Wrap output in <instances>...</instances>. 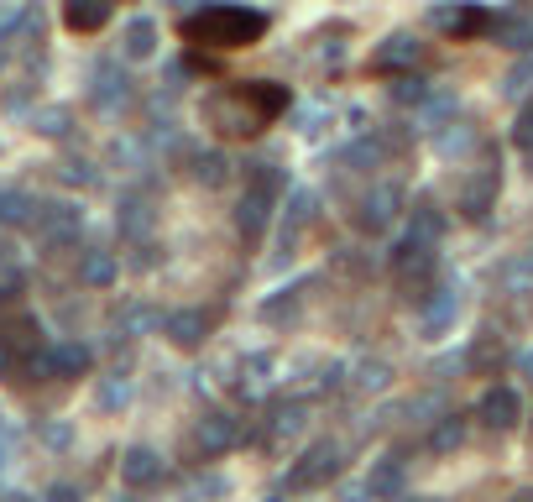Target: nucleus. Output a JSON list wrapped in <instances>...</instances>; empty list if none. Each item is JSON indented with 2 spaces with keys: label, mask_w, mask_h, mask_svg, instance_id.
<instances>
[{
  "label": "nucleus",
  "mask_w": 533,
  "mask_h": 502,
  "mask_svg": "<svg viewBox=\"0 0 533 502\" xmlns=\"http://www.w3.org/2000/svg\"><path fill=\"white\" fill-rule=\"evenodd\" d=\"M288 84L277 79H246V84H230L220 89V95H210V105H204V116H210V126L220 136H257L262 126H272L277 116L288 110Z\"/></svg>",
  "instance_id": "obj_1"
},
{
  "label": "nucleus",
  "mask_w": 533,
  "mask_h": 502,
  "mask_svg": "<svg viewBox=\"0 0 533 502\" xmlns=\"http://www.w3.org/2000/svg\"><path fill=\"white\" fill-rule=\"evenodd\" d=\"M183 37L199 42V48H220V53H236V48H257L267 37V11H251V6H204L194 16H183Z\"/></svg>",
  "instance_id": "obj_2"
},
{
  "label": "nucleus",
  "mask_w": 533,
  "mask_h": 502,
  "mask_svg": "<svg viewBox=\"0 0 533 502\" xmlns=\"http://www.w3.org/2000/svg\"><path fill=\"white\" fill-rule=\"evenodd\" d=\"M335 471H340V445H335V440H319V445H309V450L288 466L283 492H314V487H324V482H335Z\"/></svg>",
  "instance_id": "obj_3"
},
{
  "label": "nucleus",
  "mask_w": 533,
  "mask_h": 502,
  "mask_svg": "<svg viewBox=\"0 0 533 502\" xmlns=\"http://www.w3.org/2000/svg\"><path fill=\"white\" fill-rule=\"evenodd\" d=\"M27 225H32V231L48 241V246H68V241H79V231H84V210H79V204H68V199L37 204Z\"/></svg>",
  "instance_id": "obj_4"
},
{
  "label": "nucleus",
  "mask_w": 533,
  "mask_h": 502,
  "mask_svg": "<svg viewBox=\"0 0 533 502\" xmlns=\"http://www.w3.org/2000/svg\"><path fill=\"white\" fill-rule=\"evenodd\" d=\"M398 215H403V189H398V184H377V189H366V194H361V204H356V225H361V231H372V236H382Z\"/></svg>",
  "instance_id": "obj_5"
},
{
  "label": "nucleus",
  "mask_w": 533,
  "mask_h": 502,
  "mask_svg": "<svg viewBox=\"0 0 533 502\" xmlns=\"http://www.w3.org/2000/svg\"><path fill=\"white\" fill-rule=\"evenodd\" d=\"M419 58H424V42L413 37V32H392L387 42H377V53H372V68L377 74H413L419 68Z\"/></svg>",
  "instance_id": "obj_6"
},
{
  "label": "nucleus",
  "mask_w": 533,
  "mask_h": 502,
  "mask_svg": "<svg viewBox=\"0 0 533 502\" xmlns=\"http://www.w3.org/2000/svg\"><path fill=\"white\" fill-rule=\"evenodd\" d=\"M392 272H398L403 288H424V283L434 278V246L403 236L398 246H392Z\"/></svg>",
  "instance_id": "obj_7"
},
{
  "label": "nucleus",
  "mask_w": 533,
  "mask_h": 502,
  "mask_svg": "<svg viewBox=\"0 0 533 502\" xmlns=\"http://www.w3.org/2000/svg\"><path fill=\"white\" fill-rule=\"evenodd\" d=\"M194 445H199L204 461H215V455L236 450V445H241V419H236V414H204L199 429H194Z\"/></svg>",
  "instance_id": "obj_8"
},
{
  "label": "nucleus",
  "mask_w": 533,
  "mask_h": 502,
  "mask_svg": "<svg viewBox=\"0 0 533 502\" xmlns=\"http://www.w3.org/2000/svg\"><path fill=\"white\" fill-rule=\"evenodd\" d=\"M115 225H121V236H126V241H136V246H147V236H152V225H157V215H152V199H147L142 189H131V194H121V210H115Z\"/></svg>",
  "instance_id": "obj_9"
},
{
  "label": "nucleus",
  "mask_w": 533,
  "mask_h": 502,
  "mask_svg": "<svg viewBox=\"0 0 533 502\" xmlns=\"http://www.w3.org/2000/svg\"><path fill=\"white\" fill-rule=\"evenodd\" d=\"M476 419L486 429H513L523 419V398L513 393V387H486L481 403H476Z\"/></svg>",
  "instance_id": "obj_10"
},
{
  "label": "nucleus",
  "mask_w": 533,
  "mask_h": 502,
  "mask_svg": "<svg viewBox=\"0 0 533 502\" xmlns=\"http://www.w3.org/2000/svg\"><path fill=\"white\" fill-rule=\"evenodd\" d=\"M89 100H95L105 116H115L126 100H131V79L121 74V63H100L95 68V84H89Z\"/></svg>",
  "instance_id": "obj_11"
},
{
  "label": "nucleus",
  "mask_w": 533,
  "mask_h": 502,
  "mask_svg": "<svg viewBox=\"0 0 533 502\" xmlns=\"http://www.w3.org/2000/svg\"><path fill=\"white\" fill-rule=\"evenodd\" d=\"M319 220V194L314 189H293L288 194V220H283V251H293L304 241V231Z\"/></svg>",
  "instance_id": "obj_12"
},
{
  "label": "nucleus",
  "mask_w": 533,
  "mask_h": 502,
  "mask_svg": "<svg viewBox=\"0 0 533 502\" xmlns=\"http://www.w3.org/2000/svg\"><path fill=\"white\" fill-rule=\"evenodd\" d=\"M162 335H168L173 346L194 351V346H204V335H210V314L204 309H173L168 319H162Z\"/></svg>",
  "instance_id": "obj_13"
},
{
  "label": "nucleus",
  "mask_w": 533,
  "mask_h": 502,
  "mask_svg": "<svg viewBox=\"0 0 533 502\" xmlns=\"http://www.w3.org/2000/svg\"><path fill=\"white\" fill-rule=\"evenodd\" d=\"M121 482L126 487H157L162 482V455L157 450H147V445H131L126 455H121Z\"/></svg>",
  "instance_id": "obj_14"
},
{
  "label": "nucleus",
  "mask_w": 533,
  "mask_h": 502,
  "mask_svg": "<svg viewBox=\"0 0 533 502\" xmlns=\"http://www.w3.org/2000/svg\"><path fill=\"white\" fill-rule=\"evenodd\" d=\"M429 21H434L439 32H450V37H476V32L492 27V16L476 11V6H434Z\"/></svg>",
  "instance_id": "obj_15"
},
{
  "label": "nucleus",
  "mask_w": 533,
  "mask_h": 502,
  "mask_svg": "<svg viewBox=\"0 0 533 502\" xmlns=\"http://www.w3.org/2000/svg\"><path fill=\"white\" fill-rule=\"evenodd\" d=\"M403 487H408V476H403V461H398V455L377 461L372 476H366V497H372V502H398Z\"/></svg>",
  "instance_id": "obj_16"
},
{
  "label": "nucleus",
  "mask_w": 533,
  "mask_h": 502,
  "mask_svg": "<svg viewBox=\"0 0 533 502\" xmlns=\"http://www.w3.org/2000/svg\"><path fill=\"white\" fill-rule=\"evenodd\" d=\"M157 37H162V32H157L152 16H131L126 32H121V53H126L131 63H147V58L157 53Z\"/></svg>",
  "instance_id": "obj_17"
},
{
  "label": "nucleus",
  "mask_w": 533,
  "mask_h": 502,
  "mask_svg": "<svg viewBox=\"0 0 533 502\" xmlns=\"http://www.w3.org/2000/svg\"><path fill=\"white\" fill-rule=\"evenodd\" d=\"M115 11V0H63V21L68 32H100Z\"/></svg>",
  "instance_id": "obj_18"
},
{
  "label": "nucleus",
  "mask_w": 533,
  "mask_h": 502,
  "mask_svg": "<svg viewBox=\"0 0 533 502\" xmlns=\"http://www.w3.org/2000/svg\"><path fill=\"white\" fill-rule=\"evenodd\" d=\"M460 314V293L455 288H434V299H424V335H445Z\"/></svg>",
  "instance_id": "obj_19"
},
{
  "label": "nucleus",
  "mask_w": 533,
  "mask_h": 502,
  "mask_svg": "<svg viewBox=\"0 0 533 502\" xmlns=\"http://www.w3.org/2000/svg\"><path fill=\"white\" fill-rule=\"evenodd\" d=\"M48 356H53V377H84L89 361H95L84 340H58V346H48Z\"/></svg>",
  "instance_id": "obj_20"
},
{
  "label": "nucleus",
  "mask_w": 533,
  "mask_h": 502,
  "mask_svg": "<svg viewBox=\"0 0 533 502\" xmlns=\"http://www.w3.org/2000/svg\"><path fill=\"white\" fill-rule=\"evenodd\" d=\"M115 272H121L115 251L95 246V251H84V262H79V283H89V288H110V283H115Z\"/></svg>",
  "instance_id": "obj_21"
},
{
  "label": "nucleus",
  "mask_w": 533,
  "mask_h": 502,
  "mask_svg": "<svg viewBox=\"0 0 533 502\" xmlns=\"http://www.w3.org/2000/svg\"><path fill=\"white\" fill-rule=\"evenodd\" d=\"M492 199H497V173L486 168L481 178H471L466 194H460V210H466L471 220H486V210H492Z\"/></svg>",
  "instance_id": "obj_22"
},
{
  "label": "nucleus",
  "mask_w": 533,
  "mask_h": 502,
  "mask_svg": "<svg viewBox=\"0 0 533 502\" xmlns=\"http://www.w3.org/2000/svg\"><path fill=\"white\" fill-rule=\"evenodd\" d=\"M408 236H413V241H424V246H434L439 236H445V215H439V204H434V199H419V210H413Z\"/></svg>",
  "instance_id": "obj_23"
},
{
  "label": "nucleus",
  "mask_w": 533,
  "mask_h": 502,
  "mask_svg": "<svg viewBox=\"0 0 533 502\" xmlns=\"http://www.w3.org/2000/svg\"><path fill=\"white\" fill-rule=\"evenodd\" d=\"M68 126H74V110H68V105H42V110H32V131L48 136V142L68 136Z\"/></svg>",
  "instance_id": "obj_24"
},
{
  "label": "nucleus",
  "mask_w": 533,
  "mask_h": 502,
  "mask_svg": "<svg viewBox=\"0 0 533 502\" xmlns=\"http://www.w3.org/2000/svg\"><path fill=\"white\" fill-rule=\"evenodd\" d=\"M194 178L204 189H220L230 178V157L225 152H194Z\"/></svg>",
  "instance_id": "obj_25"
},
{
  "label": "nucleus",
  "mask_w": 533,
  "mask_h": 502,
  "mask_svg": "<svg viewBox=\"0 0 533 502\" xmlns=\"http://www.w3.org/2000/svg\"><path fill=\"white\" fill-rule=\"evenodd\" d=\"M37 210V199L32 194H21V189H0V225H27Z\"/></svg>",
  "instance_id": "obj_26"
},
{
  "label": "nucleus",
  "mask_w": 533,
  "mask_h": 502,
  "mask_svg": "<svg viewBox=\"0 0 533 502\" xmlns=\"http://www.w3.org/2000/svg\"><path fill=\"white\" fill-rule=\"evenodd\" d=\"M298 429H304V403H277L267 435H272V440H288V435H298Z\"/></svg>",
  "instance_id": "obj_27"
},
{
  "label": "nucleus",
  "mask_w": 533,
  "mask_h": 502,
  "mask_svg": "<svg viewBox=\"0 0 533 502\" xmlns=\"http://www.w3.org/2000/svg\"><path fill=\"white\" fill-rule=\"evenodd\" d=\"M304 288H309V283H298V288H288V293H277V299H267V304H262L267 325H283V319H293V314H298V299H304Z\"/></svg>",
  "instance_id": "obj_28"
},
{
  "label": "nucleus",
  "mask_w": 533,
  "mask_h": 502,
  "mask_svg": "<svg viewBox=\"0 0 533 502\" xmlns=\"http://www.w3.org/2000/svg\"><path fill=\"white\" fill-rule=\"evenodd\" d=\"M460 440H466V419H460V414H445V419L434 424V435H429V445H434L439 455H445V450H460Z\"/></svg>",
  "instance_id": "obj_29"
},
{
  "label": "nucleus",
  "mask_w": 533,
  "mask_h": 502,
  "mask_svg": "<svg viewBox=\"0 0 533 502\" xmlns=\"http://www.w3.org/2000/svg\"><path fill=\"white\" fill-rule=\"evenodd\" d=\"M492 32L502 37V48H518V53L533 48V27H528V21H492Z\"/></svg>",
  "instance_id": "obj_30"
},
{
  "label": "nucleus",
  "mask_w": 533,
  "mask_h": 502,
  "mask_svg": "<svg viewBox=\"0 0 533 502\" xmlns=\"http://www.w3.org/2000/svg\"><path fill=\"white\" fill-rule=\"evenodd\" d=\"M392 100L424 105V100H429V79H419V74H398V79H392Z\"/></svg>",
  "instance_id": "obj_31"
},
{
  "label": "nucleus",
  "mask_w": 533,
  "mask_h": 502,
  "mask_svg": "<svg viewBox=\"0 0 533 502\" xmlns=\"http://www.w3.org/2000/svg\"><path fill=\"white\" fill-rule=\"evenodd\" d=\"M126 403H131V387H126V377H121V372L105 377V382H100V408H105V414H115V408H126Z\"/></svg>",
  "instance_id": "obj_32"
},
{
  "label": "nucleus",
  "mask_w": 533,
  "mask_h": 502,
  "mask_svg": "<svg viewBox=\"0 0 533 502\" xmlns=\"http://www.w3.org/2000/svg\"><path fill=\"white\" fill-rule=\"evenodd\" d=\"M471 367H481V372H497V367H502V346H497L492 335H481V340H476V351H471Z\"/></svg>",
  "instance_id": "obj_33"
},
{
  "label": "nucleus",
  "mask_w": 533,
  "mask_h": 502,
  "mask_svg": "<svg viewBox=\"0 0 533 502\" xmlns=\"http://www.w3.org/2000/svg\"><path fill=\"white\" fill-rule=\"evenodd\" d=\"M356 387H361V393H382V387H387V367H382V361H361V367H356Z\"/></svg>",
  "instance_id": "obj_34"
},
{
  "label": "nucleus",
  "mask_w": 533,
  "mask_h": 502,
  "mask_svg": "<svg viewBox=\"0 0 533 502\" xmlns=\"http://www.w3.org/2000/svg\"><path fill=\"white\" fill-rule=\"evenodd\" d=\"M502 89H507V95H528V89H533V58H523L513 74L502 79Z\"/></svg>",
  "instance_id": "obj_35"
},
{
  "label": "nucleus",
  "mask_w": 533,
  "mask_h": 502,
  "mask_svg": "<svg viewBox=\"0 0 533 502\" xmlns=\"http://www.w3.org/2000/svg\"><path fill=\"white\" fill-rule=\"evenodd\" d=\"M63 178H68V184H84V189H95V184H100V173L89 168V163H68Z\"/></svg>",
  "instance_id": "obj_36"
},
{
  "label": "nucleus",
  "mask_w": 533,
  "mask_h": 502,
  "mask_svg": "<svg viewBox=\"0 0 533 502\" xmlns=\"http://www.w3.org/2000/svg\"><path fill=\"white\" fill-rule=\"evenodd\" d=\"M513 142H518L523 152H533V105L518 116V126H513Z\"/></svg>",
  "instance_id": "obj_37"
},
{
  "label": "nucleus",
  "mask_w": 533,
  "mask_h": 502,
  "mask_svg": "<svg viewBox=\"0 0 533 502\" xmlns=\"http://www.w3.org/2000/svg\"><path fill=\"white\" fill-rule=\"evenodd\" d=\"M48 502H84V492H79L74 482H53V487H48Z\"/></svg>",
  "instance_id": "obj_38"
},
{
  "label": "nucleus",
  "mask_w": 533,
  "mask_h": 502,
  "mask_svg": "<svg viewBox=\"0 0 533 502\" xmlns=\"http://www.w3.org/2000/svg\"><path fill=\"white\" fill-rule=\"evenodd\" d=\"M21 372V356L6 346V335H0V377H16Z\"/></svg>",
  "instance_id": "obj_39"
},
{
  "label": "nucleus",
  "mask_w": 533,
  "mask_h": 502,
  "mask_svg": "<svg viewBox=\"0 0 533 502\" xmlns=\"http://www.w3.org/2000/svg\"><path fill=\"white\" fill-rule=\"evenodd\" d=\"M42 440H48L53 450H63L68 440H74V429H68V424H48V429H42Z\"/></svg>",
  "instance_id": "obj_40"
},
{
  "label": "nucleus",
  "mask_w": 533,
  "mask_h": 502,
  "mask_svg": "<svg viewBox=\"0 0 533 502\" xmlns=\"http://www.w3.org/2000/svg\"><path fill=\"white\" fill-rule=\"evenodd\" d=\"M0 502H32L27 492H6V497H0Z\"/></svg>",
  "instance_id": "obj_41"
},
{
  "label": "nucleus",
  "mask_w": 533,
  "mask_h": 502,
  "mask_svg": "<svg viewBox=\"0 0 533 502\" xmlns=\"http://www.w3.org/2000/svg\"><path fill=\"white\" fill-rule=\"evenodd\" d=\"M0 471H6V440H0Z\"/></svg>",
  "instance_id": "obj_42"
},
{
  "label": "nucleus",
  "mask_w": 533,
  "mask_h": 502,
  "mask_svg": "<svg viewBox=\"0 0 533 502\" xmlns=\"http://www.w3.org/2000/svg\"><path fill=\"white\" fill-rule=\"evenodd\" d=\"M173 6H204V0H173Z\"/></svg>",
  "instance_id": "obj_43"
},
{
  "label": "nucleus",
  "mask_w": 533,
  "mask_h": 502,
  "mask_svg": "<svg viewBox=\"0 0 533 502\" xmlns=\"http://www.w3.org/2000/svg\"><path fill=\"white\" fill-rule=\"evenodd\" d=\"M513 502H533V492H518V497H513Z\"/></svg>",
  "instance_id": "obj_44"
}]
</instances>
